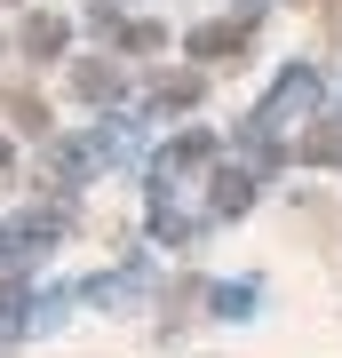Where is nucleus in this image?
Returning a JSON list of instances; mask_svg holds the SVG:
<instances>
[{"label":"nucleus","mask_w":342,"mask_h":358,"mask_svg":"<svg viewBox=\"0 0 342 358\" xmlns=\"http://www.w3.org/2000/svg\"><path fill=\"white\" fill-rule=\"evenodd\" d=\"M327 16H334V24H342V0H327Z\"/></svg>","instance_id":"f257e3e1"}]
</instances>
